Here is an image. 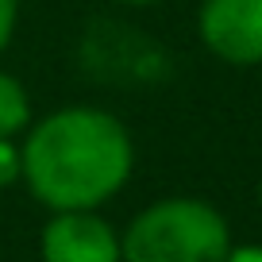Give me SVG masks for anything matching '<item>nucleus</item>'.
I'll return each instance as SVG.
<instances>
[{"label":"nucleus","mask_w":262,"mask_h":262,"mask_svg":"<svg viewBox=\"0 0 262 262\" xmlns=\"http://www.w3.org/2000/svg\"><path fill=\"white\" fill-rule=\"evenodd\" d=\"M24 181V162H19V143L0 139V189L19 185Z\"/></svg>","instance_id":"obj_6"},{"label":"nucleus","mask_w":262,"mask_h":262,"mask_svg":"<svg viewBox=\"0 0 262 262\" xmlns=\"http://www.w3.org/2000/svg\"><path fill=\"white\" fill-rule=\"evenodd\" d=\"M196 35L224 66H262V0H201Z\"/></svg>","instance_id":"obj_3"},{"label":"nucleus","mask_w":262,"mask_h":262,"mask_svg":"<svg viewBox=\"0 0 262 262\" xmlns=\"http://www.w3.org/2000/svg\"><path fill=\"white\" fill-rule=\"evenodd\" d=\"M254 196H258V208H262V178H258V189H254Z\"/></svg>","instance_id":"obj_10"},{"label":"nucleus","mask_w":262,"mask_h":262,"mask_svg":"<svg viewBox=\"0 0 262 262\" xmlns=\"http://www.w3.org/2000/svg\"><path fill=\"white\" fill-rule=\"evenodd\" d=\"M19 27V0H0V54L12 47Z\"/></svg>","instance_id":"obj_7"},{"label":"nucleus","mask_w":262,"mask_h":262,"mask_svg":"<svg viewBox=\"0 0 262 262\" xmlns=\"http://www.w3.org/2000/svg\"><path fill=\"white\" fill-rule=\"evenodd\" d=\"M42 262H123L120 231L100 216V208L85 212H50L39 231Z\"/></svg>","instance_id":"obj_4"},{"label":"nucleus","mask_w":262,"mask_h":262,"mask_svg":"<svg viewBox=\"0 0 262 262\" xmlns=\"http://www.w3.org/2000/svg\"><path fill=\"white\" fill-rule=\"evenodd\" d=\"M116 4H123V8H155L162 0H116Z\"/></svg>","instance_id":"obj_9"},{"label":"nucleus","mask_w":262,"mask_h":262,"mask_svg":"<svg viewBox=\"0 0 262 262\" xmlns=\"http://www.w3.org/2000/svg\"><path fill=\"white\" fill-rule=\"evenodd\" d=\"M231 243L228 216L201 196L150 201L120 231L123 262H224Z\"/></svg>","instance_id":"obj_2"},{"label":"nucleus","mask_w":262,"mask_h":262,"mask_svg":"<svg viewBox=\"0 0 262 262\" xmlns=\"http://www.w3.org/2000/svg\"><path fill=\"white\" fill-rule=\"evenodd\" d=\"M19 185L50 212L104 208L131 181L135 143L127 123L97 104H66L19 135Z\"/></svg>","instance_id":"obj_1"},{"label":"nucleus","mask_w":262,"mask_h":262,"mask_svg":"<svg viewBox=\"0 0 262 262\" xmlns=\"http://www.w3.org/2000/svg\"><path fill=\"white\" fill-rule=\"evenodd\" d=\"M31 93L16 74L0 70V139H19L31 127Z\"/></svg>","instance_id":"obj_5"},{"label":"nucleus","mask_w":262,"mask_h":262,"mask_svg":"<svg viewBox=\"0 0 262 262\" xmlns=\"http://www.w3.org/2000/svg\"><path fill=\"white\" fill-rule=\"evenodd\" d=\"M224 262H262V243H231Z\"/></svg>","instance_id":"obj_8"}]
</instances>
